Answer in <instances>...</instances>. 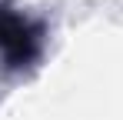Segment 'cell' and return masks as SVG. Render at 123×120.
<instances>
[{
  "label": "cell",
  "instance_id": "obj_1",
  "mask_svg": "<svg viewBox=\"0 0 123 120\" xmlns=\"http://www.w3.org/2000/svg\"><path fill=\"white\" fill-rule=\"evenodd\" d=\"M40 50V30L27 17L0 7V57L10 67H23Z\"/></svg>",
  "mask_w": 123,
  "mask_h": 120
}]
</instances>
